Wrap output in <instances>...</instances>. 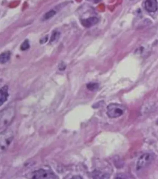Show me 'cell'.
Listing matches in <instances>:
<instances>
[{
	"label": "cell",
	"instance_id": "277c9868",
	"mask_svg": "<svg viewBox=\"0 0 158 179\" xmlns=\"http://www.w3.org/2000/svg\"><path fill=\"white\" fill-rule=\"evenodd\" d=\"M153 160V156L150 153L142 155L138 159L136 165L137 170H140L147 167L151 164Z\"/></svg>",
	"mask_w": 158,
	"mask_h": 179
},
{
	"label": "cell",
	"instance_id": "8992f818",
	"mask_svg": "<svg viewBox=\"0 0 158 179\" xmlns=\"http://www.w3.org/2000/svg\"><path fill=\"white\" fill-rule=\"evenodd\" d=\"M157 0H146L145 8L148 12H155L158 8Z\"/></svg>",
	"mask_w": 158,
	"mask_h": 179
},
{
	"label": "cell",
	"instance_id": "2e32d148",
	"mask_svg": "<svg viewBox=\"0 0 158 179\" xmlns=\"http://www.w3.org/2000/svg\"><path fill=\"white\" fill-rule=\"evenodd\" d=\"M97 1H98V0H97Z\"/></svg>",
	"mask_w": 158,
	"mask_h": 179
},
{
	"label": "cell",
	"instance_id": "ba28073f",
	"mask_svg": "<svg viewBox=\"0 0 158 179\" xmlns=\"http://www.w3.org/2000/svg\"><path fill=\"white\" fill-rule=\"evenodd\" d=\"M8 87L7 85L3 86L1 89L0 95V105L2 106L5 102L7 101L8 99L9 94L8 93Z\"/></svg>",
	"mask_w": 158,
	"mask_h": 179
},
{
	"label": "cell",
	"instance_id": "5b68a950",
	"mask_svg": "<svg viewBox=\"0 0 158 179\" xmlns=\"http://www.w3.org/2000/svg\"><path fill=\"white\" fill-rule=\"evenodd\" d=\"M54 174L49 170L40 169L34 171L32 174V179H57Z\"/></svg>",
	"mask_w": 158,
	"mask_h": 179
},
{
	"label": "cell",
	"instance_id": "9c48e42d",
	"mask_svg": "<svg viewBox=\"0 0 158 179\" xmlns=\"http://www.w3.org/2000/svg\"><path fill=\"white\" fill-rule=\"evenodd\" d=\"M10 58V52H6L2 53L0 56V63L1 64H5L9 60Z\"/></svg>",
	"mask_w": 158,
	"mask_h": 179
},
{
	"label": "cell",
	"instance_id": "3957f363",
	"mask_svg": "<svg viewBox=\"0 0 158 179\" xmlns=\"http://www.w3.org/2000/svg\"><path fill=\"white\" fill-rule=\"evenodd\" d=\"M14 138L13 132L11 130L8 131L6 129L4 132H1L0 142L1 150L5 151L8 148Z\"/></svg>",
	"mask_w": 158,
	"mask_h": 179
},
{
	"label": "cell",
	"instance_id": "9a60e30c",
	"mask_svg": "<svg viewBox=\"0 0 158 179\" xmlns=\"http://www.w3.org/2000/svg\"><path fill=\"white\" fill-rule=\"evenodd\" d=\"M157 125H158V121H157Z\"/></svg>",
	"mask_w": 158,
	"mask_h": 179
},
{
	"label": "cell",
	"instance_id": "7c38bea8",
	"mask_svg": "<svg viewBox=\"0 0 158 179\" xmlns=\"http://www.w3.org/2000/svg\"><path fill=\"white\" fill-rule=\"evenodd\" d=\"M29 47H30V45H29V41L28 40H26L21 44V49L22 51H25V50H27Z\"/></svg>",
	"mask_w": 158,
	"mask_h": 179
},
{
	"label": "cell",
	"instance_id": "30bf717a",
	"mask_svg": "<svg viewBox=\"0 0 158 179\" xmlns=\"http://www.w3.org/2000/svg\"><path fill=\"white\" fill-rule=\"evenodd\" d=\"M93 174L94 176L93 177L94 179H108L109 177V176H108L107 174L102 173L99 171L95 172Z\"/></svg>",
	"mask_w": 158,
	"mask_h": 179
},
{
	"label": "cell",
	"instance_id": "6da1fadb",
	"mask_svg": "<svg viewBox=\"0 0 158 179\" xmlns=\"http://www.w3.org/2000/svg\"><path fill=\"white\" fill-rule=\"evenodd\" d=\"M15 115V111L13 107H9L3 109L0 114V130L1 132L7 129L10 125Z\"/></svg>",
	"mask_w": 158,
	"mask_h": 179
},
{
	"label": "cell",
	"instance_id": "52a82bcc",
	"mask_svg": "<svg viewBox=\"0 0 158 179\" xmlns=\"http://www.w3.org/2000/svg\"><path fill=\"white\" fill-rule=\"evenodd\" d=\"M98 21L99 20L98 18L92 17L82 20L81 23L83 26L86 28H90L96 25Z\"/></svg>",
	"mask_w": 158,
	"mask_h": 179
},
{
	"label": "cell",
	"instance_id": "5bb4252c",
	"mask_svg": "<svg viewBox=\"0 0 158 179\" xmlns=\"http://www.w3.org/2000/svg\"><path fill=\"white\" fill-rule=\"evenodd\" d=\"M59 33L58 32H55L53 34L52 37H51V40H50V42H52L53 41H55L57 38L59 37Z\"/></svg>",
	"mask_w": 158,
	"mask_h": 179
},
{
	"label": "cell",
	"instance_id": "8fae6325",
	"mask_svg": "<svg viewBox=\"0 0 158 179\" xmlns=\"http://www.w3.org/2000/svg\"><path fill=\"white\" fill-rule=\"evenodd\" d=\"M87 88L91 91H96L98 89L99 84L96 83H90L87 85Z\"/></svg>",
	"mask_w": 158,
	"mask_h": 179
},
{
	"label": "cell",
	"instance_id": "7a4b0ae2",
	"mask_svg": "<svg viewBox=\"0 0 158 179\" xmlns=\"http://www.w3.org/2000/svg\"><path fill=\"white\" fill-rule=\"evenodd\" d=\"M107 115L111 119H116L122 116L124 112V107L118 104H109L107 107Z\"/></svg>",
	"mask_w": 158,
	"mask_h": 179
},
{
	"label": "cell",
	"instance_id": "4fadbf2b",
	"mask_svg": "<svg viewBox=\"0 0 158 179\" xmlns=\"http://www.w3.org/2000/svg\"><path fill=\"white\" fill-rule=\"evenodd\" d=\"M55 14H56V12L55 11L53 10H51V11H49V12H48L47 13H46L45 15H44V18L46 20H48V19H49L50 18H52Z\"/></svg>",
	"mask_w": 158,
	"mask_h": 179
}]
</instances>
